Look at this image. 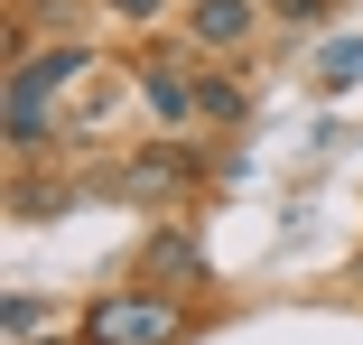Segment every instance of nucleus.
I'll return each instance as SVG.
<instances>
[{
  "label": "nucleus",
  "mask_w": 363,
  "mask_h": 345,
  "mask_svg": "<svg viewBox=\"0 0 363 345\" xmlns=\"http://www.w3.org/2000/svg\"><path fill=\"white\" fill-rule=\"evenodd\" d=\"M84 327H94L103 345H177V336H186V299L130 280V290H103V299L84 308Z\"/></svg>",
  "instance_id": "f257e3e1"
},
{
  "label": "nucleus",
  "mask_w": 363,
  "mask_h": 345,
  "mask_svg": "<svg viewBox=\"0 0 363 345\" xmlns=\"http://www.w3.org/2000/svg\"><path fill=\"white\" fill-rule=\"evenodd\" d=\"M270 28V0H186V47L196 56H242Z\"/></svg>",
  "instance_id": "f03ea898"
},
{
  "label": "nucleus",
  "mask_w": 363,
  "mask_h": 345,
  "mask_svg": "<svg viewBox=\"0 0 363 345\" xmlns=\"http://www.w3.org/2000/svg\"><path fill=\"white\" fill-rule=\"evenodd\" d=\"M186 56H196V47H168V56L140 65V103H150L168 131H196V121H205V94H196V84H205V65L186 75Z\"/></svg>",
  "instance_id": "7ed1b4c3"
},
{
  "label": "nucleus",
  "mask_w": 363,
  "mask_h": 345,
  "mask_svg": "<svg viewBox=\"0 0 363 345\" xmlns=\"http://www.w3.org/2000/svg\"><path fill=\"white\" fill-rule=\"evenodd\" d=\"M10 150H19V159L56 150V94H47L38 75H19V65H10Z\"/></svg>",
  "instance_id": "20e7f679"
},
{
  "label": "nucleus",
  "mask_w": 363,
  "mask_h": 345,
  "mask_svg": "<svg viewBox=\"0 0 363 345\" xmlns=\"http://www.w3.org/2000/svg\"><path fill=\"white\" fill-rule=\"evenodd\" d=\"M140 280L186 299V290L205 280V252H196V234H150V243H140Z\"/></svg>",
  "instance_id": "39448f33"
},
{
  "label": "nucleus",
  "mask_w": 363,
  "mask_h": 345,
  "mask_svg": "<svg viewBox=\"0 0 363 345\" xmlns=\"http://www.w3.org/2000/svg\"><path fill=\"white\" fill-rule=\"evenodd\" d=\"M19 75H38L47 94H65V84L94 75V47H84V38H56V47H38V56H19Z\"/></svg>",
  "instance_id": "423d86ee"
},
{
  "label": "nucleus",
  "mask_w": 363,
  "mask_h": 345,
  "mask_svg": "<svg viewBox=\"0 0 363 345\" xmlns=\"http://www.w3.org/2000/svg\"><path fill=\"white\" fill-rule=\"evenodd\" d=\"M186 177H196V159H186V150H150V159H130V177H121V187H130V196H168V187H186Z\"/></svg>",
  "instance_id": "0eeeda50"
},
{
  "label": "nucleus",
  "mask_w": 363,
  "mask_h": 345,
  "mask_svg": "<svg viewBox=\"0 0 363 345\" xmlns=\"http://www.w3.org/2000/svg\"><path fill=\"white\" fill-rule=\"evenodd\" d=\"M354 75H363V38H326V47H317V84H326V94H345Z\"/></svg>",
  "instance_id": "6e6552de"
},
{
  "label": "nucleus",
  "mask_w": 363,
  "mask_h": 345,
  "mask_svg": "<svg viewBox=\"0 0 363 345\" xmlns=\"http://www.w3.org/2000/svg\"><path fill=\"white\" fill-rule=\"evenodd\" d=\"M196 94H205V121H242V112H252L242 84H233V75H214V65H205V84H196Z\"/></svg>",
  "instance_id": "1a4fd4ad"
},
{
  "label": "nucleus",
  "mask_w": 363,
  "mask_h": 345,
  "mask_svg": "<svg viewBox=\"0 0 363 345\" xmlns=\"http://www.w3.org/2000/svg\"><path fill=\"white\" fill-rule=\"evenodd\" d=\"M335 0H270V28H326Z\"/></svg>",
  "instance_id": "9d476101"
},
{
  "label": "nucleus",
  "mask_w": 363,
  "mask_h": 345,
  "mask_svg": "<svg viewBox=\"0 0 363 345\" xmlns=\"http://www.w3.org/2000/svg\"><path fill=\"white\" fill-rule=\"evenodd\" d=\"M38 317H47V299H28V290L0 308V327H10V336H38Z\"/></svg>",
  "instance_id": "9b49d317"
},
{
  "label": "nucleus",
  "mask_w": 363,
  "mask_h": 345,
  "mask_svg": "<svg viewBox=\"0 0 363 345\" xmlns=\"http://www.w3.org/2000/svg\"><path fill=\"white\" fill-rule=\"evenodd\" d=\"M112 19H168V0H103Z\"/></svg>",
  "instance_id": "f8f14e48"
},
{
  "label": "nucleus",
  "mask_w": 363,
  "mask_h": 345,
  "mask_svg": "<svg viewBox=\"0 0 363 345\" xmlns=\"http://www.w3.org/2000/svg\"><path fill=\"white\" fill-rule=\"evenodd\" d=\"M56 345H103V336H94V327H75V336H56Z\"/></svg>",
  "instance_id": "ddd939ff"
},
{
  "label": "nucleus",
  "mask_w": 363,
  "mask_h": 345,
  "mask_svg": "<svg viewBox=\"0 0 363 345\" xmlns=\"http://www.w3.org/2000/svg\"><path fill=\"white\" fill-rule=\"evenodd\" d=\"M354 280H363V252H354Z\"/></svg>",
  "instance_id": "4468645a"
}]
</instances>
